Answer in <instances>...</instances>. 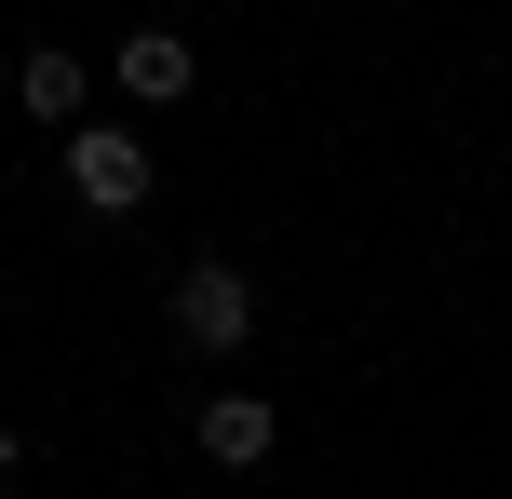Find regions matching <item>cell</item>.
Listing matches in <instances>:
<instances>
[{
  "label": "cell",
  "instance_id": "6",
  "mask_svg": "<svg viewBox=\"0 0 512 499\" xmlns=\"http://www.w3.org/2000/svg\"><path fill=\"white\" fill-rule=\"evenodd\" d=\"M0 473H14V419H0Z\"/></svg>",
  "mask_w": 512,
  "mask_h": 499
},
{
  "label": "cell",
  "instance_id": "1",
  "mask_svg": "<svg viewBox=\"0 0 512 499\" xmlns=\"http://www.w3.org/2000/svg\"><path fill=\"white\" fill-rule=\"evenodd\" d=\"M54 162H68V203H81V216H149V189H162V162H149V135H122V122H95V108H81L68 135H54Z\"/></svg>",
  "mask_w": 512,
  "mask_h": 499
},
{
  "label": "cell",
  "instance_id": "4",
  "mask_svg": "<svg viewBox=\"0 0 512 499\" xmlns=\"http://www.w3.org/2000/svg\"><path fill=\"white\" fill-rule=\"evenodd\" d=\"M14 108H27V122H41V135H68L81 108H95V68H81L68 41H41V54H27V68H14Z\"/></svg>",
  "mask_w": 512,
  "mask_h": 499
},
{
  "label": "cell",
  "instance_id": "3",
  "mask_svg": "<svg viewBox=\"0 0 512 499\" xmlns=\"http://www.w3.org/2000/svg\"><path fill=\"white\" fill-rule=\"evenodd\" d=\"M108 81H122L135 108H176L189 81H203V54H189V27H122V41H108Z\"/></svg>",
  "mask_w": 512,
  "mask_h": 499
},
{
  "label": "cell",
  "instance_id": "5",
  "mask_svg": "<svg viewBox=\"0 0 512 499\" xmlns=\"http://www.w3.org/2000/svg\"><path fill=\"white\" fill-rule=\"evenodd\" d=\"M189 432H203V459H216V473H256V459L283 446V419H270L256 392H203V419H189Z\"/></svg>",
  "mask_w": 512,
  "mask_h": 499
},
{
  "label": "cell",
  "instance_id": "7",
  "mask_svg": "<svg viewBox=\"0 0 512 499\" xmlns=\"http://www.w3.org/2000/svg\"><path fill=\"white\" fill-rule=\"evenodd\" d=\"M0 499H14V473H0Z\"/></svg>",
  "mask_w": 512,
  "mask_h": 499
},
{
  "label": "cell",
  "instance_id": "2",
  "mask_svg": "<svg viewBox=\"0 0 512 499\" xmlns=\"http://www.w3.org/2000/svg\"><path fill=\"white\" fill-rule=\"evenodd\" d=\"M162 311H176V338L203 351V365H230V351L256 338V284H243L230 257H189V270H176V297H162Z\"/></svg>",
  "mask_w": 512,
  "mask_h": 499
}]
</instances>
